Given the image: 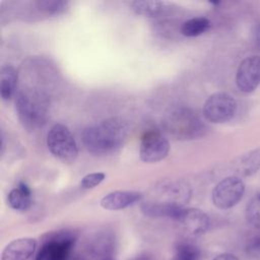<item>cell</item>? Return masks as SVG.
<instances>
[{"instance_id": "obj_1", "label": "cell", "mask_w": 260, "mask_h": 260, "mask_svg": "<svg viewBox=\"0 0 260 260\" xmlns=\"http://www.w3.org/2000/svg\"><path fill=\"white\" fill-rule=\"evenodd\" d=\"M127 134L126 122L119 118H110L86 127L82 131V142L89 152L106 154L120 147Z\"/></svg>"}, {"instance_id": "obj_2", "label": "cell", "mask_w": 260, "mask_h": 260, "mask_svg": "<svg viewBox=\"0 0 260 260\" xmlns=\"http://www.w3.org/2000/svg\"><path fill=\"white\" fill-rule=\"evenodd\" d=\"M15 110L22 126L28 130H35L46 123L48 101L36 89H23L16 94Z\"/></svg>"}, {"instance_id": "obj_3", "label": "cell", "mask_w": 260, "mask_h": 260, "mask_svg": "<svg viewBox=\"0 0 260 260\" xmlns=\"http://www.w3.org/2000/svg\"><path fill=\"white\" fill-rule=\"evenodd\" d=\"M77 234L71 230L48 232L41 238L35 260H73Z\"/></svg>"}, {"instance_id": "obj_4", "label": "cell", "mask_w": 260, "mask_h": 260, "mask_svg": "<svg viewBox=\"0 0 260 260\" xmlns=\"http://www.w3.org/2000/svg\"><path fill=\"white\" fill-rule=\"evenodd\" d=\"M166 131L177 139H193L202 134L204 125L200 118L189 108L172 110L162 122Z\"/></svg>"}, {"instance_id": "obj_5", "label": "cell", "mask_w": 260, "mask_h": 260, "mask_svg": "<svg viewBox=\"0 0 260 260\" xmlns=\"http://www.w3.org/2000/svg\"><path fill=\"white\" fill-rule=\"evenodd\" d=\"M47 146L51 153L64 162H72L78 155V147L70 130L63 124H54L47 134Z\"/></svg>"}, {"instance_id": "obj_6", "label": "cell", "mask_w": 260, "mask_h": 260, "mask_svg": "<svg viewBox=\"0 0 260 260\" xmlns=\"http://www.w3.org/2000/svg\"><path fill=\"white\" fill-rule=\"evenodd\" d=\"M237 112L236 100L226 92L211 94L203 106V115L211 123L219 124L233 119Z\"/></svg>"}, {"instance_id": "obj_7", "label": "cell", "mask_w": 260, "mask_h": 260, "mask_svg": "<svg viewBox=\"0 0 260 260\" xmlns=\"http://www.w3.org/2000/svg\"><path fill=\"white\" fill-rule=\"evenodd\" d=\"M245 185L237 176H229L218 182L212 190L213 204L219 209H229L235 206L243 197Z\"/></svg>"}, {"instance_id": "obj_8", "label": "cell", "mask_w": 260, "mask_h": 260, "mask_svg": "<svg viewBox=\"0 0 260 260\" xmlns=\"http://www.w3.org/2000/svg\"><path fill=\"white\" fill-rule=\"evenodd\" d=\"M170 150L168 139L157 131H147L141 137L139 155L145 162H155L164 159Z\"/></svg>"}, {"instance_id": "obj_9", "label": "cell", "mask_w": 260, "mask_h": 260, "mask_svg": "<svg viewBox=\"0 0 260 260\" xmlns=\"http://www.w3.org/2000/svg\"><path fill=\"white\" fill-rule=\"evenodd\" d=\"M236 83L243 92H252L260 84V57L249 56L239 65L236 74Z\"/></svg>"}, {"instance_id": "obj_10", "label": "cell", "mask_w": 260, "mask_h": 260, "mask_svg": "<svg viewBox=\"0 0 260 260\" xmlns=\"http://www.w3.org/2000/svg\"><path fill=\"white\" fill-rule=\"evenodd\" d=\"M177 221L191 237L201 236L209 228L208 215L199 208H183Z\"/></svg>"}, {"instance_id": "obj_11", "label": "cell", "mask_w": 260, "mask_h": 260, "mask_svg": "<svg viewBox=\"0 0 260 260\" xmlns=\"http://www.w3.org/2000/svg\"><path fill=\"white\" fill-rule=\"evenodd\" d=\"M38 242L34 238H17L9 242L1 253V260H28L35 254Z\"/></svg>"}, {"instance_id": "obj_12", "label": "cell", "mask_w": 260, "mask_h": 260, "mask_svg": "<svg viewBox=\"0 0 260 260\" xmlns=\"http://www.w3.org/2000/svg\"><path fill=\"white\" fill-rule=\"evenodd\" d=\"M142 199V194L137 191H114L101 199V206L106 210H121L134 205Z\"/></svg>"}, {"instance_id": "obj_13", "label": "cell", "mask_w": 260, "mask_h": 260, "mask_svg": "<svg viewBox=\"0 0 260 260\" xmlns=\"http://www.w3.org/2000/svg\"><path fill=\"white\" fill-rule=\"evenodd\" d=\"M140 208L145 216L152 218L167 217L177 221L184 207L167 201H148L144 202Z\"/></svg>"}, {"instance_id": "obj_14", "label": "cell", "mask_w": 260, "mask_h": 260, "mask_svg": "<svg viewBox=\"0 0 260 260\" xmlns=\"http://www.w3.org/2000/svg\"><path fill=\"white\" fill-rule=\"evenodd\" d=\"M260 169V149L251 150L233 162V170L238 176H251Z\"/></svg>"}, {"instance_id": "obj_15", "label": "cell", "mask_w": 260, "mask_h": 260, "mask_svg": "<svg viewBox=\"0 0 260 260\" xmlns=\"http://www.w3.org/2000/svg\"><path fill=\"white\" fill-rule=\"evenodd\" d=\"M8 205L17 211L27 210L31 205V190L23 182H20L16 188L12 189L7 196Z\"/></svg>"}, {"instance_id": "obj_16", "label": "cell", "mask_w": 260, "mask_h": 260, "mask_svg": "<svg viewBox=\"0 0 260 260\" xmlns=\"http://www.w3.org/2000/svg\"><path fill=\"white\" fill-rule=\"evenodd\" d=\"M18 73L12 65H4L0 71V91L4 101L10 100L17 89Z\"/></svg>"}, {"instance_id": "obj_17", "label": "cell", "mask_w": 260, "mask_h": 260, "mask_svg": "<svg viewBox=\"0 0 260 260\" xmlns=\"http://www.w3.org/2000/svg\"><path fill=\"white\" fill-rule=\"evenodd\" d=\"M200 249L190 240H180L174 248L171 260H199Z\"/></svg>"}, {"instance_id": "obj_18", "label": "cell", "mask_w": 260, "mask_h": 260, "mask_svg": "<svg viewBox=\"0 0 260 260\" xmlns=\"http://www.w3.org/2000/svg\"><path fill=\"white\" fill-rule=\"evenodd\" d=\"M209 19L205 17H194L186 20L181 26V32L185 37H197L204 34L210 27Z\"/></svg>"}, {"instance_id": "obj_19", "label": "cell", "mask_w": 260, "mask_h": 260, "mask_svg": "<svg viewBox=\"0 0 260 260\" xmlns=\"http://www.w3.org/2000/svg\"><path fill=\"white\" fill-rule=\"evenodd\" d=\"M132 9L141 15L153 17L159 14L164 8V2L161 1H148V0H142V1H132L131 2Z\"/></svg>"}, {"instance_id": "obj_20", "label": "cell", "mask_w": 260, "mask_h": 260, "mask_svg": "<svg viewBox=\"0 0 260 260\" xmlns=\"http://www.w3.org/2000/svg\"><path fill=\"white\" fill-rule=\"evenodd\" d=\"M246 218L252 226L260 230V193L256 194L247 204Z\"/></svg>"}, {"instance_id": "obj_21", "label": "cell", "mask_w": 260, "mask_h": 260, "mask_svg": "<svg viewBox=\"0 0 260 260\" xmlns=\"http://www.w3.org/2000/svg\"><path fill=\"white\" fill-rule=\"evenodd\" d=\"M37 7L47 14H58L67 6L66 1L60 0H39L36 2Z\"/></svg>"}, {"instance_id": "obj_22", "label": "cell", "mask_w": 260, "mask_h": 260, "mask_svg": "<svg viewBox=\"0 0 260 260\" xmlns=\"http://www.w3.org/2000/svg\"><path fill=\"white\" fill-rule=\"evenodd\" d=\"M105 177H106V175L102 172H95V173L87 174L81 179V181L79 183V187L81 189L94 188L105 180Z\"/></svg>"}, {"instance_id": "obj_23", "label": "cell", "mask_w": 260, "mask_h": 260, "mask_svg": "<svg viewBox=\"0 0 260 260\" xmlns=\"http://www.w3.org/2000/svg\"><path fill=\"white\" fill-rule=\"evenodd\" d=\"M246 253L252 258H260V235H256L250 239L246 245Z\"/></svg>"}, {"instance_id": "obj_24", "label": "cell", "mask_w": 260, "mask_h": 260, "mask_svg": "<svg viewBox=\"0 0 260 260\" xmlns=\"http://www.w3.org/2000/svg\"><path fill=\"white\" fill-rule=\"evenodd\" d=\"M212 260H240L237 256L231 253H222L217 256H215Z\"/></svg>"}, {"instance_id": "obj_25", "label": "cell", "mask_w": 260, "mask_h": 260, "mask_svg": "<svg viewBox=\"0 0 260 260\" xmlns=\"http://www.w3.org/2000/svg\"><path fill=\"white\" fill-rule=\"evenodd\" d=\"M254 39L258 47H260V21H258L254 26Z\"/></svg>"}, {"instance_id": "obj_26", "label": "cell", "mask_w": 260, "mask_h": 260, "mask_svg": "<svg viewBox=\"0 0 260 260\" xmlns=\"http://www.w3.org/2000/svg\"><path fill=\"white\" fill-rule=\"evenodd\" d=\"M132 260H152V259H151V257L148 254H141V255L135 257Z\"/></svg>"}, {"instance_id": "obj_27", "label": "cell", "mask_w": 260, "mask_h": 260, "mask_svg": "<svg viewBox=\"0 0 260 260\" xmlns=\"http://www.w3.org/2000/svg\"><path fill=\"white\" fill-rule=\"evenodd\" d=\"M101 260H115V259H113L111 257H108V258H104V259H101Z\"/></svg>"}]
</instances>
